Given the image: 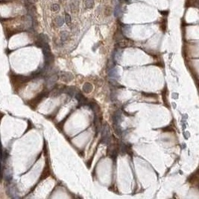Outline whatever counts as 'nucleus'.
Returning <instances> with one entry per match:
<instances>
[{"mask_svg":"<svg viewBox=\"0 0 199 199\" xmlns=\"http://www.w3.org/2000/svg\"><path fill=\"white\" fill-rule=\"evenodd\" d=\"M31 79H33L31 76L26 77V76H20V75H15V76L11 77V82L14 84V87H16V85H18V88H19L23 84L27 83Z\"/></svg>","mask_w":199,"mask_h":199,"instance_id":"nucleus-1","label":"nucleus"},{"mask_svg":"<svg viewBox=\"0 0 199 199\" xmlns=\"http://www.w3.org/2000/svg\"><path fill=\"white\" fill-rule=\"evenodd\" d=\"M47 95H48V92H45V91H43V92L38 94L34 98H33L32 100H31V101H29L30 102H29V105H31V107H37V105L40 102V101L42 100V99L45 96H46Z\"/></svg>","mask_w":199,"mask_h":199,"instance_id":"nucleus-2","label":"nucleus"},{"mask_svg":"<svg viewBox=\"0 0 199 199\" xmlns=\"http://www.w3.org/2000/svg\"><path fill=\"white\" fill-rule=\"evenodd\" d=\"M102 141L104 142H109L110 141V131L108 125H107L106 123L105 124V125H103V127H102Z\"/></svg>","mask_w":199,"mask_h":199,"instance_id":"nucleus-3","label":"nucleus"},{"mask_svg":"<svg viewBox=\"0 0 199 199\" xmlns=\"http://www.w3.org/2000/svg\"><path fill=\"white\" fill-rule=\"evenodd\" d=\"M59 77L61 81L64 82H69L74 79V76L68 72H59Z\"/></svg>","mask_w":199,"mask_h":199,"instance_id":"nucleus-4","label":"nucleus"},{"mask_svg":"<svg viewBox=\"0 0 199 199\" xmlns=\"http://www.w3.org/2000/svg\"><path fill=\"white\" fill-rule=\"evenodd\" d=\"M63 92L69 96H73L77 94V88L76 87H65Z\"/></svg>","mask_w":199,"mask_h":199,"instance_id":"nucleus-5","label":"nucleus"},{"mask_svg":"<svg viewBox=\"0 0 199 199\" xmlns=\"http://www.w3.org/2000/svg\"><path fill=\"white\" fill-rule=\"evenodd\" d=\"M76 98L79 102L80 104H82L84 105H87V104L88 103V100L83 95V94L81 92H77V94L76 95Z\"/></svg>","mask_w":199,"mask_h":199,"instance_id":"nucleus-6","label":"nucleus"},{"mask_svg":"<svg viewBox=\"0 0 199 199\" xmlns=\"http://www.w3.org/2000/svg\"><path fill=\"white\" fill-rule=\"evenodd\" d=\"M57 80H58V76H56V75H54V76L48 78V79H47V85H48V87H50L53 86L55 84V83L56 82Z\"/></svg>","mask_w":199,"mask_h":199,"instance_id":"nucleus-7","label":"nucleus"},{"mask_svg":"<svg viewBox=\"0 0 199 199\" xmlns=\"http://www.w3.org/2000/svg\"><path fill=\"white\" fill-rule=\"evenodd\" d=\"M92 89H93L92 85L90 83H85L83 86V91L86 93H89L92 92Z\"/></svg>","mask_w":199,"mask_h":199,"instance_id":"nucleus-8","label":"nucleus"},{"mask_svg":"<svg viewBox=\"0 0 199 199\" xmlns=\"http://www.w3.org/2000/svg\"><path fill=\"white\" fill-rule=\"evenodd\" d=\"M55 23L58 26H61L63 24V19L61 16H58L55 19Z\"/></svg>","mask_w":199,"mask_h":199,"instance_id":"nucleus-9","label":"nucleus"},{"mask_svg":"<svg viewBox=\"0 0 199 199\" xmlns=\"http://www.w3.org/2000/svg\"><path fill=\"white\" fill-rule=\"evenodd\" d=\"M109 76H110L112 78H116V77L117 76V72H116V69H110V72H109Z\"/></svg>","mask_w":199,"mask_h":199,"instance_id":"nucleus-10","label":"nucleus"},{"mask_svg":"<svg viewBox=\"0 0 199 199\" xmlns=\"http://www.w3.org/2000/svg\"><path fill=\"white\" fill-rule=\"evenodd\" d=\"M122 13V10H121V7L119 5H116V7L115 8V11H114V14L116 16H119V14Z\"/></svg>","mask_w":199,"mask_h":199,"instance_id":"nucleus-11","label":"nucleus"},{"mask_svg":"<svg viewBox=\"0 0 199 199\" xmlns=\"http://www.w3.org/2000/svg\"><path fill=\"white\" fill-rule=\"evenodd\" d=\"M61 40H63V41H65L66 40H67V38H68V37H69V34H68V32H66V31H62L61 32Z\"/></svg>","mask_w":199,"mask_h":199,"instance_id":"nucleus-12","label":"nucleus"},{"mask_svg":"<svg viewBox=\"0 0 199 199\" xmlns=\"http://www.w3.org/2000/svg\"><path fill=\"white\" fill-rule=\"evenodd\" d=\"M94 5V2L93 1H91V0H90V1H86L85 2V5L87 8H92Z\"/></svg>","mask_w":199,"mask_h":199,"instance_id":"nucleus-13","label":"nucleus"},{"mask_svg":"<svg viewBox=\"0 0 199 199\" xmlns=\"http://www.w3.org/2000/svg\"><path fill=\"white\" fill-rule=\"evenodd\" d=\"M65 20H66V22L67 23L68 26H69L70 22H71V16L68 14H65Z\"/></svg>","mask_w":199,"mask_h":199,"instance_id":"nucleus-14","label":"nucleus"},{"mask_svg":"<svg viewBox=\"0 0 199 199\" xmlns=\"http://www.w3.org/2000/svg\"><path fill=\"white\" fill-rule=\"evenodd\" d=\"M52 11H58V10L60 9V6H59L58 4H54V5H52Z\"/></svg>","mask_w":199,"mask_h":199,"instance_id":"nucleus-15","label":"nucleus"},{"mask_svg":"<svg viewBox=\"0 0 199 199\" xmlns=\"http://www.w3.org/2000/svg\"><path fill=\"white\" fill-rule=\"evenodd\" d=\"M177 95H178L177 93H174V94H173V98H178V96H177Z\"/></svg>","mask_w":199,"mask_h":199,"instance_id":"nucleus-16","label":"nucleus"}]
</instances>
